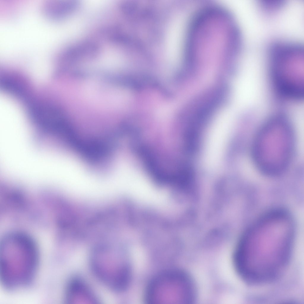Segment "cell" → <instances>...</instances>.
<instances>
[{
  "mask_svg": "<svg viewBox=\"0 0 304 304\" xmlns=\"http://www.w3.org/2000/svg\"><path fill=\"white\" fill-rule=\"evenodd\" d=\"M191 282L179 271L171 270L157 275L148 284L145 299L152 304L185 303L191 301L194 295Z\"/></svg>",
  "mask_w": 304,
  "mask_h": 304,
  "instance_id": "obj_4",
  "label": "cell"
},
{
  "mask_svg": "<svg viewBox=\"0 0 304 304\" xmlns=\"http://www.w3.org/2000/svg\"><path fill=\"white\" fill-rule=\"evenodd\" d=\"M293 133L284 120L274 119L262 128L254 144L253 155L256 166L270 175L278 174L290 161L294 146Z\"/></svg>",
  "mask_w": 304,
  "mask_h": 304,
  "instance_id": "obj_1",
  "label": "cell"
},
{
  "mask_svg": "<svg viewBox=\"0 0 304 304\" xmlns=\"http://www.w3.org/2000/svg\"><path fill=\"white\" fill-rule=\"evenodd\" d=\"M66 294V301L69 304H94L98 301L88 285L79 278H75L70 282Z\"/></svg>",
  "mask_w": 304,
  "mask_h": 304,
  "instance_id": "obj_6",
  "label": "cell"
},
{
  "mask_svg": "<svg viewBox=\"0 0 304 304\" xmlns=\"http://www.w3.org/2000/svg\"><path fill=\"white\" fill-rule=\"evenodd\" d=\"M268 56L274 79L280 89L290 96H301L303 91V48L300 44L277 42Z\"/></svg>",
  "mask_w": 304,
  "mask_h": 304,
  "instance_id": "obj_3",
  "label": "cell"
},
{
  "mask_svg": "<svg viewBox=\"0 0 304 304\" xmlns=\"http://www.w3.org/2000/svg\"><path fill=\"white\" fill-rule=\"evenodd\" d=\"M65 207H66V206H65Z\"/></svg>",
  "mask_w": 304,
  "mask_h": 304,
  "instance_id": "obj_8",
  "label": "cell"
},
{
  "mask_svg": "<svg viewBox=\"0 0 304 304\" xmlns=\"http://www.w3.org/2000/svg\"><path fill=\"white\" fill-rule=\"evenodd\" d=\"M114 246L104 244L96 248L91 257L92 268L104 283L113 289H125L130 282V272Z\"/></svg>",
  "mask_w": 304,
  "mask_h": 304,
  "instance_id": "obj_5",
  "label": "cell"
},
{
  "mask_svg": "<svg viewBox=\"0 0 304 304\" xmlns=\"http://www.w3.org/2000/svg\"><path fill=\"white\" fill-rule=\"evenodd\" d=\"M284 2L281 0H264L261 2L263 9L267 12L276 11L281 7Z\"/></svg>",
  "mask_w": 304,
  "mask_h": 304,
  "instance_id": "obj_7",
  "label": "cell"
},
{
  "mask_svg": "<svg viewBox=\"0 0 304 304\" xmlns=\"http://www.w3.org/2000/svg\"><path fill=\"white\" fill-rule=\"evenodd\" d=\"M35 243L24 234L9 235L0 245V275L3 284L15 289L30 283L35 273L38 253Z\"/></svg>",
  "mask_w": 304,
  "mask_h": 304,
  "instance_id": "obj_2",
  "label": "cell"
}]
</instances>
